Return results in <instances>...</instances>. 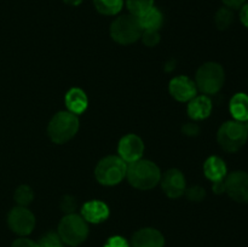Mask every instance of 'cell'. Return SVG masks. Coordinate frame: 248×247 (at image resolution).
Masks as SVG:
<instances>
[{
    "label": "cell",
    "instance_id": "obj_1",
    "mask_svg": "<svg viewBox=\"0 0 248 247\" xmlns=\"http://www.w3.org/2000/svg\"><path fill=\"white\" fill-rule=\"evenodd\" d=\"M126 177L128 183L136 189L149 190L160 182L161 172L153 161L140 159L127 165Z\"/></svg>",
    "mask_w": 248,
    "mask_h": 247
},
{
    "label": "cell",
    "instance_id": "obj_2",
    "mask_svg": "<svg viewBox=\"0 0 248 247\" xmlns=\"http://www.w3.org/2000/svg\"><path fill=\"white\" fill-rule=\"evenodd\" d=\"M79 130V119L70 111H58L50 120L47 126L48 137L53 143L63 144L72 139Z\"/></svg>",
    "mask_w": 248,
    "mask_h": 247
},
{
    "label": "cell",
    "instance_id": "obj_3",
    "mask_svg": "<svg viewBox=\"0 0 248 247\" xmlns=\"http://www.w3.org/2000/svg\"><path fill=\"white\" fill-rule=\"evenodd\" d=\"M89 235V225L87 222L75 213H69L64 216L58 225V236L61 237L63 244L69 246H79Z\"/></svg>",
    "mask_w": 248,
    "mask_h": 247
},
{
    "label": "cell",
    "instance_id": "obj_4",
    "mask_svg": "<svg viewBox=\"0 0 248 247\" xmlns=\"http://www.w3.org/2000/svg\"><path fill=\"white\" fill-rule=\"evenodd\" d=\"M248 130L244 123L232 120L227 121L219 127L217 133L218 144L228 153H236L246 144Z\"/></svg>",
    "mask_w": 248,
    "mask_h": 247
},
{
    "label": "cell",
    "instance_id": "obj_5",
    "mask_svg": "<svg viewBox=\"0 0 248 247\" xmlns=\"http://www.w3.org/2000/svg\"><path fill=\"white\" fill-rule=\"evenodd\" d=\"M127 164L120 156H106L97 164L94 177L102 185L111 186L120 183L126 177Z\"/></svg>",
    "mask_w": 248,
    "mask_h": 247
},
{
    "label": "cell",
    "instance_id": "obj_6",
    "mask_svg": "<svg viewBox=\"0 0 248 247\" xmlns=\"http://www.w3.org/2000/svg\"><path fill=\"white\" fill-rule=\"evenodd\" d=\"M225 81L224 69L216 62H207L196 72L195 85L205 94H216L220 91Z\"/></svg>",
    "mask_w": 248,
    "mask_h": 247
},
{
    "label": "cell",
    "instance_id": "obj_7",
    "mask_svg": "<svg viewBox=\"0 0 248 247\" xmlns=\"http://www.w3.org/2000/svg\"><path fill=\"white\" fill-rule=\"evenodd\" d=\"M143 29L138 17L133 15H123L118 17L110 26V36L121 45H130L140 39Z\"/></svg>",
    "mask_w": 248,
    "mask_h": 247
},
{
    "label": "cell",
    "instance_id": "obj_8",
    "mask_svg": "<svg viewBox=\"0 0 248 247\" xmlns=\"http://www.w3.org/2000/svg\"><path fill=\"white\" fill-rule=\"evenodd\" d=\"M7 224L15 234L26 236L34 230L35 217L28 208L23 206H16L10 211L7 216Z\"/></svg>",
    "mask_w": 248,
    "mask_h": 247
},
{
    "label": "cell",
    "instance_id": "obj_9",
    "mask_svg": "<svg viewBox=\"0 0 248 247\" xmlns=\"http://www.w3.org/2000/svg\"><path fill=\"white\" fill-rule=\"evenodd\" d=\"M225 193L234 201L248 202V173L245 171L232 172L224 179Z\"/></svg>",
    "mask_w": 248,
    "mask_h": 247
},
{
    "label": "cell",
    "instance_id": "obj_10",
    "mask_svg": "<svg viewBox=\"0 0 248 247\" xmlns=\"http://www.w3.org/2000/svg\"><path fill=\"white\" fill-rule=\"evenodd\" d=\"M143 152H144V143L137 135H133V133L126 135L119 142V156L126 164H131V162L140 160L142 157Z\"/></svg>",
    "mask_w": 248,
    "mask_h": 247
},
{
    "label": "cell",
    "instance_id": "obj_11",
    "mask_svg": "<svg viewBox=\"0 0 248 247\" xmlns=\"http://www.w3.org/2000/svg\"><path fill=\"white\" fill-rule=\"evenodd\" d=\"M162 190L169 198L177 199L186 193V178L179 170L171 169L164 173L160 179Z\"/></svg>",
    "mask_w": 248,
    "mask_h": 247
},
{
    "label": "cell",
    "instance_id": "obj_12",
    "mask_svg": "<svg viewBox=\"0 0 248 247\" xmlns=\"http://www.w3.org/2000/svg\"><path fill=\"white\" fill-rule=\"evenodd\" d=\"M169 90L171 96L178 102H189L198 93L195 82L188 77H176L170 81Z\"/></svg>",
    "mask_w": 248,
    "mask_h": 247
},
{
    "label": "cell",
    "instance_id": "obj_13",
    "mask_svg": "<svg viewBox=\"0 0 248 247\" xmlns=\"http://www.w3.org/2000/svg\"><path fill=\"white\" fill-rule=\"evenodd\" d=\"M132 247H164V235L154 228H143L132 236Z\"/></svg>",
    "mask_w": 248,
    "mask_h": 247
},
{
    "label": "cell",
    "instance_id": "obj_14",
    "mask_svg": "<svg viewBox=\"0 0 248 247\" xmlns=\"http://www.w3.org/2000/svg\"><path fill=\"white\" fill-rule=\"evenodd\" d=\"M81 217L87 223H98L104 222L109 217V207L104 202L99 200H92L85 203L81 208Z\"/></svg>",
    "mask_w": 248,
    "mask_h": 247
},
{
    "label": "cell",
    "instance_id": "obj_15",
    "mask_svg": "<svg viewBox=\"0 0 248 247\" xmlns=\"http://www.w3.org/2000/svg\"><path fill=\"white\" fill-rule=\"evenodd\" d=\"M186 110L193 120H203L211 115L212 102L207 96H195L189 101Z\"/></svg>",
    "mask_w": 248,
    "mask_h": 247
},
{
    "label": "cell",
    "instance_id": "obj_16",
    "mask_svg": "<svg viewBox=\"0 0 248 247\" xmlns=\"http://www.w3.org/2000/svg\"><path fill=\"white\" fill-rule=\"evenodd\" d=\"M65 106H67L68 111L73 114H81L86 110L89 99H87L86 93L79 87H73L65 94Z\"/></svg>",
    "mask_w": 248,
    "mask_h": 247
},
{
    "label": "cell",
    "instance_id": "obj_17",
    "mask_svg": "<svg viewBox=\"0 0 248 247\" xmlns=\"http://www.w3.org/2000/svg\"><path fill=\"white\" fill-rule=\"evenodd\" d=\"M227 165L219 156L208 157L205 161V165H203L205 176L211 182L223 181L227 177Z\"/></svg>",
    "mask_w": 248,
    "mask_h": 247
},
{
    "label": "cell",
    "instance_id": "obj_18",
    "mask_svg": "<svg viewBox=\"0 0 248 247\" xmlns=\"http://www.w3.org/2000/svg\"><path fill=\"white\" fill-rule=\"evenodd\" d=\"M229 110L232 118L240 123H245L248 120V94L236 93L230 99Z\"/></svg>",
    "mask_w": 248,
    "mask_h": 247
},
{
    "label": "cell",
    "instance_id": "obj_19",
    "mask_svg": "<svg viewBox=\"0 0 248 247\" xmlns=\"http://www.w3.org/2000/svg\"><path fill=\"white\" fill-rule=\"evenodd\" d=\"M138 21H140V27L143 31H159L160 27L162 26V17L161 11L156 7H150L149 10L138 16Z\"/></svg>",
    "mask_w": 248,
    "mask_h": 247
},
{
    "label": "cell",
    "instance_id": "obj_20",
    "mask_svg": "<svg viewBox=\"0 0 248 247\" xmlns=\"http://www.w3.org/2000/svg\"><path fill=\"white\" fill-rule=\"evenodd\" d=\"M97 11L106 16H114L123 10L124 0H93Z\"/></svg>",
    "mask_w": 248,
    "mask_h": 247
},
{
    "label": "cell",
    "instance_id": "obj_21",
    "mask_svg": "<svg viewBox=\"0 0 248 247\" xmlns=\"http://www.w3.org/2000/svg\"><path fill=\"white\" fill-rule=\"evenodd\" d=\"M232 21H234V14H232V9L229 7H222L217 11L215 16V22L216 26H217L218 29L220 31H224V29H228L230 26H232Z\"/></svg>",
    "mask_w": 248,
    "mask_h": 247
},
{
    "label": "cell",
    "instance_id": "obj_22",
    "mask_svg": "<svg viewBox=\"0 0 248 247\" xmlns=\"http://www.w3.org/2000/svg\"><path fill=\"white\" fill-rule=\"evenodd\" d=\"M126 6L131 15L138 17L154 6V0H126Z\"/></svg>",
    "mask_w": 248,
    "mask_h": 247
},
{
    "label": "cell",
    "instance_id": "obj_23",
    "mask_svg": "<svg viewBox=\"0 0 248 247\" xmlns=\"http://www.w3.org/2000/svg\"><path fill=\"white\" fill-rule=\"evenodd\" d=\"M14 198H15V201L18 203V206H23V207H26V206H28L29 203H31V201H33L34 193L33 190H31V186L19 185L18 188L16 189V191H15Z\"/></svg>",
    "mask_w": 248,
    "mask_h": 247
},
{
    "label": "cell",
    "instance_id": "obj_24",
    "mask_svg": "<svg viewBox=\"0 0 248 247\" xmlns=\"http://www.w3.org/2000/svg\"><path fill=\"white\" fill-rule=\"evenodd\" d=\"M39 247H63V242L58 234L56 232H47L44 235L38 242Z\"/></svg>",
    "mask_w": 248,
    "mask_h": 247
},
{
    "label": "cell",
    "instance_id": "obj_25",
    "mask_svg": "<svg viewBox=\"0 0 248 247\" xmlns=\"http://www.w3.org/2000/svg\"><path fill=\"white\" fill-rule=\"evenodd\" d=\"M142 41L148 47H154L159 44L160 34L159 31H143L142 33Z\"/></svg>",
    "mask_w": 248,
    "mask_h": 247
},
{
    "label": "cell",
    "instance_id": "obj_26",
    "mask_svg": "<svg viewBox=\"0 0 248 247\" xmlns=\"http://www.w3.org/2000/svg\"><path fill=\"white\" fill-rule=\"evenodd\" d=\"M205 190L201 186H193L186 191V196H188L189 200L196 201V202L202 201V199L205 198Z\"/></svg>",
    "mask_w": 248,
    "mask_h": 247
},
{
    "label": "cell",
    "instance_id": "obj_27",
    "mask_svg": "<svg viewBox=\"0 0 248 247\" xmlns=\"http://www.w3.org/2000/svg\"><path fill=\"white\" fill-rule=\"evenodd\" d=\"M104 247H130L127 240L121 236H111L107 240Z\"/></svg>",
    "mask_w": 248,
    "mask_h": 247
},
{
    "label": "cell",
    "instance_id": "obj_28",
    "mask_svg": "<svg viewBox=\"0 0 248 247\" xmlns=\"http://www.w3.org/2000/svg\"><path fill=\"white\" fill-rule=\"evenodd\" d=\"M75 207H77V203H75L74 198H72V196H64V198L62 199V201H61V208H62L64 212H67L68 215H69V213H73Z\"/></svg>",
    "mask_w": 248,
    "mask_h": 247
},
{
    "label": "cell",
    "instance_id": "obj_29",
    "mask_svg": "<svg viewBox=\"0 0 248 247\" xmlns=\"http://www.w3.org/2000/svg\"><path fill=\"white\" fill-rule=\"evenodd\" d=\"M11 247H39V246L36 242L31 241V240L26 239V237H21V239L15 240Z\"/></svg>",
    "mask_w": 248,
    "mask_h": 247
},
{
    "label": "cell",
    "instance_id": "obj_30",
    "mask_svg": "<svg viewBox=\"0 0 248 247\" xmlns=\"http://www.w3.org/2000/svg\"><path fill=\"white\" fill-rule=\"evenodd\" d=\"M224 2V5L227 7L232 10L241 9L245 4H246V0H222Z\"/></svg>",
    "mask_w": 248,
    "mask_h": 247
},
{
    "label": "cell",
    "instance_id": "obj_31",
    "mask_svg": "<svg viewBox=\"0 0 248 247\" xmlns=\"http://www.w3.org/2000/svg\"><path fill=\"white\" fill-rule=\"evenodd\" d=\"M183 132L186 136H196L199 133V126L196 124H186L183 126Z\"/></svg>",
    "mask_w": 248,
    "mask_h": 247
},
{
    "label": "cell",
    "instance_id": "obj_32",
    "mask_svg": "<svg viewBox=\"0 0 248 247\" xmlns=\"http://www.w3.org/2000/svg\"><path fill=\"white\" fill-rule=\"evenodd\" d=\"M240 19H241L242 24H244L246 28H248V2L241 7V11H240Z\"/></svg>",
    "mask_w": 248,
    "mask_h": 247
},
{
    "label": "cell",
    "instance_id": "obj_33",
    "mask_svg": "<svg viewBox=\"0 0 248 247\" xmlns=\"http://www.w3.org/2000/svg\"><path fill=\"white\" fill-rule=\"evenodd\" d=\"M213 191L216 194H222L225 191V185H224V179L223 181H218V182H213Z\"/></svg>",
    "mask_w": 248,
    "mask_h": 247
},
{
    "label": "cell",
    "instance_id": "obj_34",
    "mask_svg": "<svg viewBox=\"0 0 248 247\" xmlns=\"http://www.w3.org/2000/svg\"><path fill=\"white\" fill-rule=\"evenodd\" d=\"M63 1H64L65 4L70 5V6H78V5L81 4L84 0H63Z\"/></svg>",
    "mask_w": 248,
    "mask_h": 247
},
{
    "label": "cell",
    "instance_id": "obj_35",
    "mask_svg": "<svg viewBox=\"0 0 248 247\" xmlns=\"http://www.w3.org/2000/svg\"><path fill=\"white\" fill-rule=\"evenodd\" d=\"M244 125L246 126V128H247V130H248V120H247V121H245V123H244Z\"/></svg>",
    "mask_w": 248,
    "mask_h": 247
}]
</instances>
